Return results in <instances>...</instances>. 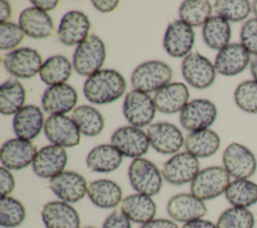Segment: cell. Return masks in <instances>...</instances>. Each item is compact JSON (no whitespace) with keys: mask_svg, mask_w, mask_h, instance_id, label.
I'll return each instance as SVG.
<instances>
[{"mask_svg":"<svg viewBox=\"0 0 257 228\" xmlns=\"http://www.w3.org/2000/svg\"><path fill=\"white\" fill-rule=\"evenodd\" d=\"M181 70L185 81L197 89L211 86L217 72L214 64L199 52H191L187 55L182 61Z\"/></svg>","mask_w":257,"mask_h":228,"instance_id":"ba28073f","label":"cell"},{"mask_svg":"<svg viewBox=\"0 0 257 228\" xmlns=\"http://www.w3.org/2000/svg\"><path fill=\"white\" fill-rule=\"evenodd\" d=\"M250 71L255 81H257V56L250 63Z\"/></svg>","mask_w":257,"mask_h":228,"instance_id":"f907efd6","label":"cell"},{"mask_svg":"<svg viewBox=\"0 0 257 228\" xmlns=\"http://www.w3.org/2000/svg\"><path fill=\"white\" fill-rule=\"evenodd\" d=\"M44 116L40 107L27 104L14 115L12 127L17 138L32 141L44 129Z\"/></svg>","mask_w":257,"mask_h":228,"instance_id":"603a6c76","label":"cell"},{"mask_svg":"<svg viewBox=\"0 0 257 228\" xmlns=\"http://www.w3.org/2000/svg\"><path fill=\"white\" fill-rule=\"evenodd\" d=\"M37 148L31 141L19 138L6 141L0 150V161L2 167L8 170H22L33 163Z\"/></svg>","mask_w":257,"mask_h":228,"instance_id":"2e32d148","label":"cell"},{"mask_svg":"<svg viewBox=\"0 0 257 228\" xmlns=\"http://www.w3.org/2000/svg\"><path fill=\"white\" fill-rule=\"evenodd\" d=\"M24 35L19 24L11 21L0 23V49L14 50L22 42Z\"/></svg>","mask_w":257,"mask_h":228,"instance_id":"60d3db41","label":"cell"},{"mask_svg":"<svg viewBox=\"0 0 257 228\" xmlns=\"http://www.w3.org/2000/svg\"><path fill=\"white\" fill-rule=\"evenodd\" d=\"M252 9H253V13L255 14L256 18H257V0H255L252 4Z\"/></svg>","mask_w":257,"mask_h":228,"instance_id":"816d5d0a","label":"cell"},{"mask_svg":"<svg viewBox=\"0 0 257 228\" xmlns=\"http://www.w3.org/2000/svg\"><path fill=\"white\" fill-rule=\"evenodd\" d=\"M167 211L172 219L184 223L201 219L208 212L204 201L198 199L191 193L174 195L168 201Z\"/></svg>","mask_w":257,"mask_h":228,"instance_id":"44dd1931","label":"cell"},{"mask_svg":"<svg viewBox=\"0 0 257 228\" xmlns=\"http://www.w3.org/2000/svg\"><path fill=\"white\" fill-rule=\"evenodd\" d=\"M216 225L217 228H254L255 218L248 208L232 206L220 214Z\"/></svg>","mask_w":257,"mask_h":228,"instance_id":"f35d334b","label":"cell"},{"mask_svg":"<svg viewBox=\"0 0 257 228\" xmlns=\"http://www.w3.org/2000/svg\"><path fill=\"white\" fill-rule=\"evenodd\" d=\"M26 218V209L17 199L6 196L0 199V225L4 228L20 226Z\"/></svg>","mask_w":257,"mask_h":228,"instance_id":"8d00e7d4","label":"cell"},{"mask_svg":"<svg viewBox=\"0 0 257 228\" xmlns=\"http://www.w3.org/2000/svg\"><path fill=\"white\" fill-rule=\"evenodd\" d=\"M194 43L195 32L193 27L181 19L169 24L163 39L164 49L169 55L176 58H185L191 53Z\"/></svg>","mask_w":257,"mask_h":228,"instance_id":"5bb4252c","label":"cell"},{"mask_svg":"<svg viewBox=\"0 0 257 228\" xmlns=\"http://www.w3.org/2000/svg\"><path fill=\"white\" fill-rule=\"evenodd\" d=\"M249 62L250 53L241 43H229L217 53L214 66L218 73L233 76L241 73Z\"/></svg>","mask_w":257,"mask_h":228,"instance_id":"7402d4cb","label":"cell"},{"mask_svg":"<svg viewBox=\"0 0 257 228\" xmlns=\"http://www.w3.org/2000/svg\"><path fill=\"white\" fill-rule=\"evenodd\" d=\"M212 10V5L207 0H186L179 8V16L191 27H199L211 17Z\"/></svg>","mask_w":257,"mask_h":228,"instance_id":"d590c367","label":"cell"},{"mask_svg":"<svg viewBox=\"0 0 257 228\" xmlns=\"http://www.w3.org/2000/svg\"><path fill=\"white\" fill-rule=\"evenodd\" d=\"M182 228H217V225L213 222L205 219H197L188 223H185Z\"/></svg>","mask_w":257,"mask_h":228,"instance_id":"c3c4849f","label":"cell"},{"mask_svg":"<svg viewBox=\"0 0 257 228\" xmlns=\"http://www.w3.org/2000/svg\"><path fill=\"white\" fill-rule=\"evenodd\" d=\"M67 160L68 157L64 148L51 144L37 152L32 163V169L38 177L52 179L64 171Z\"/></svg>","mask_w":257,"mask_h":228,"instance_id":"d6986e66","label":"cell"},{"mask_svg":"<svg viewBox=\"0 0 257 228\" xmlns=\"http://www.w3.org/2000/svg\"><path fill=\"white\" fill-rule=\"evenodd\" d=\"M147 135L150 146L163 155L176 154L185 143L180 129L168 122H160L149 126Z\"/></svg>","mask_w":257,"mask_h":228,"instance_id":"9a60e30c","label":"cell"},{"mask_svg":"<svg viewBox=\"0 0 257 228\" xmlns=\"http://www.w3.org/2000/svg\"><path fill=\"white\" fill-rule=\"evenodd\" d=\"M234 100L243 111L257 113V81L245 80L234 91Z\"/></svg>","mask_w":257,"mask_h":228,"instance_id":"ab89813d","label":"cell"},{"mask_svg":"<svg viewBox=\"0 0 257 228\" xmlns=\"http://www.w3.org/2000/svg\"><path fill=\"white\" fill-rule=\"evenodd\" d=\"M140 228H179V226L169 219H153L152 221L143 224Z\"/></svg>","mask_w":257,"mask_h":228,"instance_id":"bcb514c9","label":"cell"},{"mask_svg":"<svg viewBox=\"0 0 257 228\" xmlns=\"http://www.w3.org/2000/svg\"><path fill=\"white\" fill-rule=\"evenodd\" d=\"M12 15V9L11 5L8 1L1 0L0 1V23L8 22V20L11 18Z\"/></svg>","mask_w":257,"mask_h":228,"instance_id":"681fc988","label":"cell"},{"mask_svg":"<svg viewBox=\"0 0 257 228\" xmlns=\"http://www.w3.org/2000/svg\"><path fill=\"white\" fill-rule=\"evenodd\" d=\"M58 0H32L31 4L44 12L51 11L58 6Z\"/></svg>","mask_w":257,"mask_h":228,"instance_id":"7dc6e473","label":"cell"},{"mask_svg":"<svg viewBox=\"0 0 257 228\" xmlns=\"http://www.w3.org/2000/svg\"><path fill=\"white\" fill-rule=\"evenodd\" d=\"M221 145L219 135L210 130H201L190 133L185 139V149L197 158H208L217 153Z\"/></svg>","mask_w":257,"mask_h":228,"instance_id":"f546056e","label":"cell"},{"mask_svg":"<svg viewBox=\"0 0 257 228\" xmlns=\"http://www.w3.org/2000/svg\"><path fill=\"white\" fill-rule=\"evenodd\" d=\"M216 118V105L206 98L193 99L180 111V124L190 133L208 129Z\"/></svg>","mask_w":257,"mask_h":228,"instance_id":"8fae6325","label":"cell"},{"mask_svg":"<svg viewBox=\"0 0 257 228\" xmlns=\"http://www.w3.org/2000/svg\"><path fill=\"white\" fill-rule=\"evenodd\" d=\"M3 64L16 78H31L39 73L43 64L40 53L30 47H21L5 54Z\"/></svg>","mask_w":257,"mask_h":228,"instance_id":"30bf717a","label":"cell"},{"mask_svg":"<svg viewBox=\"0 0 257 228\" xmlns=\"http://www.w3.org/2000/svg\"><path fill=\"white\" fill-rule=\"evenodd\" d=\"M41 218L46 228H80L77 211L63 201L46 203L42 208Z\"/></svg>","mask_w":257,"mask_h":228,"instance_id":"cb8c5ba5","label":"cell"},{"mask_svg":"<svg viewBox=\"0 0 257 228\" xmlns=\"http://www.w3.org/2000/svg\"><path fill=\"white\" fill-rule=\"evenodd\" d=\"M156 110L154 98L149 93L133 89L124 96L122 113L125 120L134 127L144 128L151 126Z\"/></svg>","mask_w":257,"mask_h":228,"instance_id":"8992f818","label":"cell"},{"mask_svg":"<svg viewBox=\"0 0 257 228\" xmlns=\"http://www.w3.org/2000/svg\"><path fill=\"white\" fill-rule=\"evenodd\" d=\"M213 8L218 16L228 22L243 21L251 12V4L247 0H217Z\"/></svg>","mask_w":257,"mask_h":228,"instance_id":"74e56055","label":"cell"},{"mask_svg":"<svg viewBox=\"0 0 257 228\" xmlns=\"http://www.w3.org/2000/svg\"><path fill=\"white\" fill-rule=\"evenodd\" d=\"M77 98V91L73 86L67 83L51 85L44 90L41 105L50 116L65 115L75 108Z\"/></svg>","mask_w":257,"mask_h":228,"instance_id":"ffe728a7","label":"cell"},{"mask_svg":"<svg viewBox=\"0 0 257 228\" xmlns=\"http://www.w3.org/2000/svg\"><path fill=\"white\" fill-rule=\"evenodd\" d=\"M71 118L80 134L86 137L98 136L104 129V119L102 115L91 105L83 104L75 107Z\"/></svg>","mask_w":257,"mask_h":228,"instance_id":"836d02e7","label":"cell"},{"mask_svg":"<svg viewBox=\"0 0 257 228\" xmlns=\"http://www.w3.org/2000/svg\"><path fill=\"white\" fill-rule=\"evenodd\" d=\"M19 26L25 35L34 39H43L52 35L54 25L51 17L36 7H28L19 15Z\"/></svg>","mask_w":257,"mask_h":228,"instance_id":"484cf974","label":"cell"},{"mask_svg":"<svg viewBox=\"0 0 257 228\" xmlns=\"http://www.w3.org/2000/svg\"><path fill=\"white\" fill-rule=\"evenodd\" d=\"M130 184L137 193L147 196L157 195L163 186V175L159 168L150 160L138 158L128 167Z\"/></svg>","mask_w":257,"mask_h":228,"instance_id":"5b68a950","label":"cell"},{"mask_svg":"<svg viewBox=\"0 0 257 228\" xmlns=\"http://www.w3.org/2000/svg\"><path fill=\"white\" fill-rule=\"evenodd\" d=\"M126 81L115 69H100L88 76L83 83L85 98L94 104H106L115 101L124 93Z\"/></svg>","mask_w":257,"mask_h":228,"instance_id":"6da1fadb","label":"cell"},{"mask_svg":"<svg viewBox=\"0 0 257 228\" xmlns=\"http://www.w3.org/2000/svg\"><path fill=\"white\" fill-rule=\"evenodd\" d=\"M122 157L111 144H101L89 151L85 163L87 168L92 172L110 173L120 166Z\"/></svg>","mask_w":257,"mask_h":228,"instance_id":"f1b7e54d","label":"cell"},{"mask_svg":"<svg viewBox=\"0 0 257 228\" xmlns=\"http://www.w3.org/2000/svg\"><path fill=\"white\" fill-rule=\"evenodd\" d=\"M72 67V63L64 55H52L43 61L39 76L49 86L66 83L71 75Z\"/></svg>","mask_w":257,"mask_h":228,"instance_id":"4dcf8cb0","label":"cell"},{"mask_svg":"<svg viewBox=\"0 0 257 228\" xmlns=\"http://www.w3.org/2000/svg\"><path fill=\"white\" fill-rule=\"evenodd\" d=\"M200 172L197 157L188 152L177 153L165 162L162 168L163 178L172 185H184L192 182Z\"/></svg>","mask_w":257,"mask_h":228,"instance_id":"7c38bea8","label":"cell"},{"mask_svg":"<svg viewBox=\"0 0 257 228\" xmlns=\"http://www.w3.org/2000/svg\"><path fill=\"white\" fill-rule=\"evenodd\" d=\"M89 18L81 11L72 10L62 16L57 28V37L66 46H77L89 36Z\"/></svg>","mask_w":257,"mask_h":228,"instance_id":"e0dca14e","label":"cell"},{"mask_svg":"<svg viewBox=\"0 0 257 228\" xmlns=\"http://www.w3.org/2000/svg\"><path fill=\"white\" fill-rule=\"evenodd\" d=\"M91 3L93 7L101 13L112 12L118 5V1L116 0H92Z\"/></svg>","mask_w":257,"mask_h":228,"instance_id":"f6af8a7d","label":"cell"},{"mask_svg":"<svg viewBox=\"0 0 257 228\" xmlns=\"http://www.w3.org/2000/svg\"><path fill=\"white\" fill-rule=\"evenodd\" d=\"M230 183V175L224 167H207L191 182V194L202 201L212 200L225 193Z\"/></svg>","mask_w":257,"mask_h":228,"instance_id":"277c9868","label":"cell"},{"mask_svg":"<svg viewBox=\"0 0 257 228\" xmlns=\"http://www.w3.org/2000/svg\"><path fill=\"white\" fill-rule=\"evenodd\" d=\"M173 77L171 66L161 60H149L139 64L131 75V84L135 90L146 93L157 92L169 84Z\"/></svg>","mask_w":257,"mask_h":228,"instance_id":"7a4b0ae2","label":"cell"},{"mask_svg":"<svg viewBox=\"0 0 257 228\" xmlns=\"http://www.w3.org/2000/svg\"><path fill=\"white\" fill-rule=\"evenodd\" d=\"M225 197L234 207L249 208L257 203V184L249 179H235L229 184Z\"/></svg>","mask_w":257,"mask_h":228,"instance_id":"e575fe53","label":"cell"},{"mask_svg":"<svg viewBox=\"0 0 257 228\" xmlns=\"http://www.w3.org/2000/svg\"><path fill=\"white\" fill-rule=\"evenodd\" d=\"M202 37L208 47L214 50H221L230 42V23L218 15L211 16L203 25Z\"/></svg>","mask_w":257,"mask_h":228,"instance_id":"d6a6232c","label":"cell"},{"mask_svg":"<svg viewBox=\"0 0 257 228\" xmlns=\"http://www.w3.org/2000/svg\"><path fill=\"white\" fill-rule=\"evenodd\" d=\"M120 210L132 222L143 225L155 219L157 206L151 196L136 193L122 199Z\"/></svg>","mask_w":257,"mask_h":228,"instance_id":"83f0119b","label":"cell"},{"mask_svg":"<svg viewBox=\"0 0 257 228\" xmlns=\"http://www.w3.org/2000/svg\"><path fill=\"white\" fill-rule=\"evenodd\" d=\"M87 196L94 206L110 209L116 207L122 201V190L112 180L99 179L88 184Z\"/></svg>","mask_w":257,"mask_h":228,"instance_id":"4316f807","label":"cell"},{"mask_svg":"<svg viewBox=\"0 0 257 228\" xmlns=\"http://www.w3.org/2000/svg\"><path fill=\"white\" fill-rule=\"evenodd\" d=\"M15 188V179L10 170L5 167L0 168V194L1 197L9 196Z\"/></svg>","mask_w":257,"mask_h":228,"instance_id":"ee69618b","label":"cell"},{"mask_svg":"<svg viewBox=\"0 0 257 228\" xmlns=\"http://www.w3.org/2000/svg\"><path fill=\"white\" fill-rule=\"evenodd\" d=\"M190 92L183 82H170L154 95V102L157 110L172 115L181 111L189 102Z\"/></svg>","mask_w":257,"mask_h":228,"instance_id":"d4e9b609","label":"cell"},{"mask_svg":"<svg viewBox=\"0 0 257 228\" xmlns=\"http://www.w3.org/2000/svg\"><path fill=\"white\" fill-rule=\"evenodd\" d=\"M87 183L84 177L73 171H63L50 179L49 188L66 203H76L87 194Z\"/></svg>","mask_w":257,"mask_h":228,"instance_id":"ac0fdd59","label":"cell"},{"mask_svg":"<svg viewBox=\"0 0 257 228\" xmlns=\"http://www.w3.org/2000/svg\"><path fill=\"white\" fill-rule=\"evenodd\" d=\"M241 44L253 55L257 56V18L245 21L240 30Z\"/></svg>","mask_w":257,"mask_h":228,"instance_id":"b9f144b4","label":"cell"},{"mask_svg":"<svg viewBox=\"0 0 257 228\" xmlns=\"http://www.w3.org/2000/svg\"><path fill=\"white\" fill-rule=\"evenodd\" d=\"M84 228H95V227H91V226H89V227H84Z\"/></svg>","mask_w":257,"mask_h":228,"instance_id":"f5cc1de1","label":"cell"},{"mask_svg":"<svg viewBox=\"0 0 257 228\" xmlns=\"http://www.w3.org/2000/svg\"><path fill=\"white\" fill-rule=\"evenodd\" d=\"M26 100V91L16 78H9L0 86V111L5 116L16 115Z\"/></svg>","mask_w":257,"mask_h":228,"instance_id":"1f68e13d","label":"cell"},{"mask_svg":"<svg viewBox=\"0 0 257 228\" xmlns=\"http://www.w3.org/2000/svg\"><path fill=\"white\" fill-rule=\"evenodd\" d=\"M223 166L230 177L235 179H249L257 169L255 155L244 145L231 143L223 152Z\"/></svg>","mask_w":257,"mask_h":228,"instance_id":"52a82bcc","label":"cell"},{"mask_svg":"<svg viewBox=\"0 0 257 228\" xmlns=\"http://www.w3.org/2000/svg\"><path fill=\"white\" fill-rule=\"evenodd\" d=\"M101 228H132V224L121 210H115L105 218Z\"/></svg>","mask_w":257,"mask_h":228,"instance_id":"7bdbcfd3","label":"cell"},{"mask_svg":"<svg viewBox=\"0 0 257 228\" xmlns=\"http://www.w3.org/2000/svg\"><path fill=\"white\" fill-rule=\"evenodd\" d=\"M110 144L122 156L134 160L144 156L150 147L147 133L134 126H123L116 129L110 137Z\"/></svg>","mask_w":257,"mask_h":228,"instance_id":"9c48e42d","label":"cell"},{"mask_svg":"<svg viewBox=\"0 0 257 228\" xmlns=\"http://www.w3.org/2000/svg\"><path fill=\"white\" fill-rule=\"evenodd\" d=\"M44 134L52 144L62 148H72L80 143V132L72 118L65 115L49 116L44 124Z\"/></svg>","mask_w":257,"mask_h":228,"instance_id":"4fadbf2b","label":"cell"},{"mask_svg":"<svg viewBox=\"0 0 257 228\" xmlns=\"http://www.w3.org/2000/svg\"><path fill=\"white\" fill-rule=\"evenodd\" d=\"M105 57L104 42L92 34L76 46L72 55V66L78 74L88 77L100 70Z\"/></svg>","mask_w":257,"mask_h":228,"instance_id":"3957f363","label":"cell"}]
</instances>
